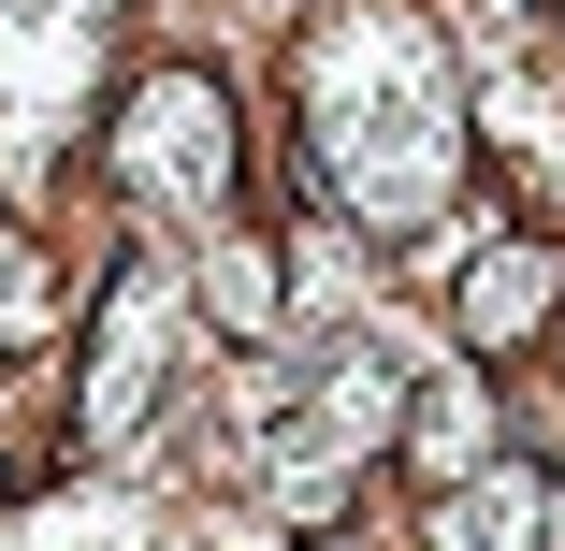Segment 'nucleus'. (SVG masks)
Wrapping results in <instances>:
<instances>
[{
  "instance_id": "nucleus-1",
  "label": "nucleus",
  "mask_w": 565,
  "mask_h": 551,
  "mask_svg": "<svg viewBox=\"0 0 565 551\" xmlns=\"http://www.w3.org/2000/svg\"><path fill=\"white\" fill-rule=\"evenodd\" d=\"M290 102H305L319 189L349 203L363 233H435V218L465 203V73H449L435 15H406V0L319 15L305 59H290Z\"/></svg>"
},
{
  "instance_id": "nucleus-2",
  "label": "nucleus",
  "mask_w": 565,
  "mask_h": 551,
  "mask_svg": "<svg viewBox=\"0 0 565 551\" xmlns=\"http://www.w3.org/2000/svg\"><path fill=\"white\" fill-rule=\"evenodd\" d=\"M117 189L146 218H189V233H233V102H217L203 73H146L117 102Z\"/></svg>"
},
{
  "instance_id": "nucleus-3",
  "label": "nucleus",
  "mask_w": 565,
  "mask_h": 551,
  "mask_svg": "<svg viewBox=\"0 0 565 551\" xmlns=\"http://www.w3.org/2000/svg\"><path fill=\"white\" fill-rule=\"evenodd\" d=\"M102 30H117V0H0V146L44 160L73 131V102L102 73Z\"/></svg>"
},
{
  "instance_id": "nucleus-4",
  "label": "nucleus",
  "mask_w": 565,
  "mask_h": 551,
  "mask_svg": "<svg viewBox=\"0 0 565 551\" xmlns=\"http://www.w3.org/2000/svg\"><path fill=\"white\" fill-rule=\"evenodd\" d=\"M174 349H189V290H174V276H117V305H102V363H87V406H73L87 451H131V435H146Z\"/></svg>"
},
{
  "instance_id": "nucleus-5",
  "label": "nucleus",
  "mask_w": 565,
  "mask_h": 551,
  "mask_svg": "<svg viewBox=\"0 0 565 551\" xmlns=\"http://www.w3.org/2000/svg\"><path fill=\"white\" fill-rule=\"evenodd\" d=\"M435 551H565V479L493 451L479 479H449L435 494Z\"/></svg>"
},
{
  "instance_id": "nucleus-6",
  "label": "nucleus",
  "mask_w": 565,
  "mask_h": 551,
  "mask_svg": "<svg viewBox=\"0 0 565 551\" xmlns=\"http://www.w3.org/2000/svg\"><path fill=\"white\" fill-rule=\"evenodd\" d=\"M551 319H565V247L551 233H508V247L465 262V349H536Z\"/></svg>"
},
{
  "instance_id": "nucleus-7",
  "label": "nucleus",
  "mask_w": 565,
  "mask_h": 551,
  "mask_svg": "<svg viewBox=\"0 0 565 551\" xmlns=\"http://www.w3.org/2000/svg\"><path fill=\"white\" fill-rule=\"evenodd\" d=\"M479 465H493V378L479 363H435L420 406H406V479L449 494V479H479Z\"/></svg>"
},
{
  "instance_id": "nucleus-8",
  "label": "nucleus",
  "mask_w": 565,
  "mask_h": 551,
  "mask_svg": "<svg viewBox=\"0 0 565 551\" xmlns=\"http://www.w3.org/2000/svg\"><path fill=\"white\" fill-rule=\"evenodd\" d=\"M0 551H160V508L117 494V479H73V494H44V508L0 522Z\"/></svg>"
},
{
  "instance_id": "nucleus-9",
  "label": "nucleus",
  "mask_w": 565,
  "mask_h": 551,
  "mask_svg": "<svg viewBox=\"0 0 565 551\" xmlns=\"http://www.w3.org/2000/svg\"><path fill=\"white\" fill-rule=\"evenodd\" d=\"M203 305H217V335H276V305H290L276 247H247V233H217V262H203Z\"/></svg>"
},
{
  "instance_id": "nucleus-10",
  "label": "nucleus",
  "mask_w": 565,
  "mask_h": 551,
  "mask_svg": "<svg viewBox=\"0 0 565 551\" xmlns=\"http://www.w3.org/2000/svg\"><path fill=\"white\" fill-rule=\"evenodd\" d=\"M44 319H58V262L0 218V349H44Z\"/></svg>"
},
{
  "instance_id": "nucleus-11",
  "label": "nucleus",
  "mask_w": 565,
  "mask_h": 551,
  "mask_svg": "<svg viewBox=\"0 0 565 551\" xmlns=\"http://www.w3.org/2000/svg\"><path fill=\"white\" fill-rule=\"evenodd\" d=\"M551 349H565V319H551Z\"/></svg>"
}]
</instances>
